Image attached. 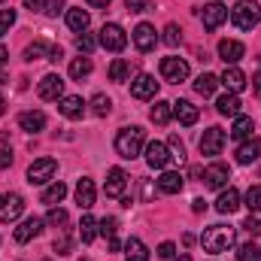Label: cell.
I'll return each mask as SVG.
<instances>
[{
	"label": "cell",
	"instance_id": "obj_56",
	"mask_svg": "<svg viewBox=\"0 0 261 261\" xmlns=\"http://www.w3.org/2000/svg\"><path fill=\"white\" fill-rule=\"evenodd\" d=\"M6 64V49H3V46H0V67Z\"/></svg>",
	"mask_w": 261,
	"mask_h": 261
},
{
	"label": "cell",
	"instance_id": "obj_6",
	"mask_svg": "<svg viewBox=\"0 0 261 261\" xmlns=\"http://www.w3.org/2000/svg\"><path fill=\"white\" fill-rule=\"evenodd\" d=\"M24 213V197L15 192H3L0 195V222H15Z\"/></svg>",
	"mask_w": 261,
	"mask_h": 261
},
{
	"label": "cell",
	"instance_id": "obj_31",
	"mask_svg": "<svg viewBox=\"0 0 261 261\" xmlns=\"http://www.w3.org/2000/svg\"><path fill=\"white\" fill-rule=\"evenodd\" d=\"M170 116H173V103H167V100H155V107H152L149 119H152L155 125H167V122H170Z\"/></svg>",
	"mask_w": 261,
	"mask_h": 261
},
{
	"label": "cell",
	"instance_id": "obj_27",
	"mask_svg": "<svg viewBox=\"0 0 261 261\" xmlns=\"http://www.w3.org/2000/svg\"><path fill=\"white\" fill-rule=\"evenodd\" d=\"M216 110H219L222 116H231V119H237V116H240V97L228 91V94H222V97L216 100Z\"/></svg>",
	"mask_w": 261,
	"mask_h": 261
},
{
	"label": "cell",
	"instance_id": "obj_60",
	"mask_svg": "<svg viewBox=\"0 0 261 261\" xmlns=\"http://www.w3.org/2000/svg\"><path fill=\"white\" fill-rule=\"evenodd\" d=\"M46 261H49V258H46Z\"/></svg>",
	"mask_w": 261,
	"mask_h": 261
},
{
	"label": "cell",
	"instance_id": "obj_23",
	"mask_svg": "<svg viewBox=\"0 0 261 261\" xmlns=\"http://www.w3.org/2000/svg\"><path fill=\"white\" fill-rule=\"evenodd\" d=\"M158 189H161L164 195H179V192H182V173H176V170H164L161 179H158Z\"/></svg>",
	"mask_w": 261,
	"mask_h": 261
},
{
	"label": "cell",
	"instance_id": "obj_46",
	"mask_svg": "<svg viewBox=\"0 0 261 261\" xmlns=\"http://www.w3.org/2000/svg\"><path fill=\"white\" fill-rule=\"evenodd\" d=\"M70 249H73V240H70L67 234H61V237L55 240V252H58V255H70Z\"/></svg>",
	"mask_w": 261,
	"mask_h": 261
},
{
	"label": "cell",
	"instance_id": "obj_51",
	"mask_svg": "<svg viewBox=\"0 0 261 261\" xmlns=\"http://www.w3.org/2000/svg\"><path fill=\"white\" fill-rule=\"evenodd\" d=\"M9 164H12V155H9L6 149H0V170H6Z\"/></svg>",
	"mask_w": 261,
	"mask_h": 261
},
{
	"label": "cell",
	"instance_id": "obj_47",
	"mask_svg": "<svg viewBox=\"0 0 261 261\" xmlns=\"http://www.w3.org/2000/svg\"><path fill=\"white\" fill-rule=\"evenodd\" d=\"M64 9H67L64 0H46V9H43V12H46V15H58V12H64Z\"/></svg>",
	"mask_w": 261,
	"mask_h": 261
},
{
	"label": "cell",
	"instance_id": "obj_16",
	"mask_svg": "<svg viewBox=\"0 0 261 261\" xmlns=\"http://www.w3.org/2000/svg\"><path fill=\"white\" fill-rule=\"evenodd\" d=\"M225 18H228V9H225L222 3H210V6H203V12H200V21H203L206 31H216Z\"/></svg>",
	"mask_w": 261,
	"mask_h": 261
},
{
	"label": "cell",
	"instance_id": "obj_39",
	"mask_svg": "<svg viewBox=\"0 0 261 261\" xmlns=\"http://www.w3.org/2000/svg\"><path fill=\"white\" fill-rule=\"evenodd\" d=\"M167 149H170V158H173V161H179V164L186 161V146H182V140H179L176 134L167 140Z\"/></svg>",
	"mask_w": 261,
	"mask_h": 261
},
{
	"label": "cell",
	"instance_id": "obj_11",
	"mask_svg": "<svg viewBox=\"0 0 261 261\" xmlns=\"http://www.w3.org/2000/svg\"><path fill=\"white\" fill-rule=\"evenodd\" d=\"M225 146V130L222 128H206L200 137V155H219Z\"/></svg>",
	"mask_w": 261,
	"mask_h": 261
},
{
	"label": "cell",
	"instance_id": "obj_22",
	"mask_svg": "<svg viewBox=\"0 0 261 261\" xmlns=\"http://www.w3.org/2000/svg\"><path fill=\"white\" fill-rule=\"evenodd\" d=\"M67 24H70V31L85 34V31H88V24H91V15H88L82 6H73V9H67Z\"/></svg>",
	"mask_w": 261,
	"mask_h": 261
},
{
	"label": "cell",
	"instance_id": "obj_20",
	"mask_svg": "<svg viewBox=\"0 0 261 261\" xmlns=\"http://www.w3.org/2000/svg\"><path fill=\"white\" fill-rule=\"evenodd\" d=\"M94 182L88 179V176H82L79 182H76V203H79V210H91L94 206Z\"/></svg>",
	"mask_w": 261,
	"mask_h": 261
},
{
	"label": "cell",
	"instance_id": "obj_26",
	"mask_svg": "<svg viewBox=\"0 0 261 261\" xmlns=\"http://www.w3.org/2000/svg\"><path fill=\"white\" fill-rule=\"evenodd\" d=\"M258 158H261V140H246L237 149V164H252Z\"/></svg>",
	"mask_w": 261,
	"mask_h": 261
},
{
	"label": "cell",
	"instance_id": "obj_19",
	"mask_svg": "<svg viewBox=\"0 0 261 261\" xmlns=\"http://www.w3.org/2000/svg\"><path fill=\"white\" fill-rule=\"evenodd\" d=\"M203 179H206V186H210V189H225V186H228V179H231V170H228L225 164H210V167H206V173H203Z\"/></svg>",
	"mask_w": 261,
	"mask_h": 261
},
{
	"label": "cell",
	"instance_id": "obj_5",
	"mask_svg": "<svg viewBox=\"0 0 261 261\" xmlns=\"http://www.w3.org/2000/svg\"><path fill=\"white\" fill-rule=\"evenodd\" d=\"M100 46L110 49V52H122V49L128 46V37H125L122 24H116V21L103 24V28H100Z\"/></svg>",
	"mask_w": 261,
	"mask_h": 261
},
{
	"label": "cell",
	"instance_id": "obj_17",
	"mask_svg": "<svg viewBox=\"0 0 261 261\" xmlns=\"http://www.w3.org/2000/svg\"><path fill=\"white\" fill-rule=\"evenodd\" d=\"M243 52H246V46H243L240 40H222V43H219V58H222L225 64H237V61L243 58Z\"/></svg>",
	"mask_w": 261,
	"mask_h": 261
},
{
	"label": "cell",
	"instance_id": "obj_13",
	"mask_svg": "<svg viewBox=\"0 0 261 261\" xmlns=\"http://www.w3.org/2000/svg\"><path fill=\"white\" fill-rule=\"evenodd\" d=\"M125 186H128V173H125L122 167H113V170L107 173V182H103V195H107V197H122Z\"/></svg>",
	"mask_w": 261,
	"mask_h": 261
},
{
	"label": "cell",
	"instance_id": "obj_48",
	"mask_svg": "<svg viewBox=\"0 0 261 261\" xmlns=\"http://www.w3.org/2000/svg\"><path fill=\"white\" fill-rule=\"evenodd\" d=\"M243 228H246V231H249L252 237H258V234H261V222H258V219H252V216H249V219L243 222Z\"/></svg>",
	"mask_w": 261,
	"mask_h": 261
},
{
	"label": "cell",
	"instance_id": "obj_37",
	"mask_svg": "<svg viewBox=\"0 0 261 261\" xmlns=\"http://www.w3.org/2000/svg\"><path fill=\"white\" fill-rule=\"evenodd\" d=\"M91 73V58H73L70 61V76L73 79H85Z\"/></svg>",
	"mask_w": 261,
	"mask_h": 261
},
{
	"label": "cell",
	"instance_id": "obj_59",
	"mask_svg": "<svg viewBox=\"0 0 261 261\" xmlns=\"http://www.w3.org/2000/svg\"><path fill=\"white\" fill-rule=\"evenodd\" d=\"M0 3H3V0H0Z\"/></svg>",
	"mask_w": 261,
	"mask_h": 261
},
{
	"label": "cell",
	"instance_id": "obj_25",
	"mask_svg": "<svg viewBox=\"0 0 261 261\" xmlns=\"http://www.w3.org/2000/svg\"><path fill=\"white\" fill-rule=\"evenodd\" d=\"M173 116L179 119V125H195L197 122V107L192 100H176V103H173Z\"/></svg>",
	"mask_w": 261,
	"mask_h": 261
},
{
	"label": "cell",
	"instance_id": "obj_34",
	"mask_svg": "<svg viewBox=\"0 0 261 261\" xmlns=\"http://www.w3.org/2000/svg\"><path fill=\"white\" fill-rule=\"evenodd\" d=\"M88 107H91V113H94L97 119H103V116H110V110H113V100H110L107 94H94Z\"/></svg>",
	"mask_w": 261,
	"mask_h": 261
},
{
	"label": "cell",
	"instance_id": "obj_50",
	"mask_svg": "<svg viewBox=\"0 0 261 261\" xmlns=\"http://www.w3.org/2000/svg\"><path fill=\"white\" fill-rule=\"evenodd\" d=\"M125 6H128L130 12H146L149 3H146V0H125Z\"/></svg>",
	"mask_w": 261,
	"mask_h": 261
},
{
	"label": "cell",
	"instance_id": "obj_1",
	"mask_svg": "<svg viewBox=\"0 0 261 261\" xmlns=\"http://www.w3.org/2000/svg\"><path fill=\"white\" fill-rule=\"evenodd\" d=\"M200 243H203V249H206V252H213V255L228 252V249L234 246V228L213 225V228H206V231L200 234Z\"/></svg>",
	"mask_w": 261,
	"mask_h": 261
},
{
	"label": "cell",
	"instance_id": "obj_28",
	"mask_svg": "<svg viewBox=\"0 0 261 261\" xmlns=\"http://www.w3.org/2000/svg\"><path fill=\"white\" fill-rule=\"evenodd\" d=\"M252 130H255L252 116H237V119H234V128H231V137H234V140H249Z\"/></svg>",
	"mask_w": 261,
	"mask_h": 261
},
{
	"label": "cell",
	"instance_id": "obj_4",
	"mask_svg": "<svg viewBox=\"0 0 261 261\" xmlns=\"http://www.w3.org/2000/svg\"><path fill=\"white\" fill-rule=\"evenodd\" d=\"M55 173H58V161H55V158H40V161H34V164L28 167V182H31V186H43V182H49Z\"/></svg>",
	"mask_w": 261,
	"mask_h": 261
},
{
	"label": "cell",
	"instance_id": "obj_52",
	"mask_svg": "<svg viewBox=\"0 0 261 261\" xmlns=\"http://www.w3.org/2000/svg\"><path fill=\"white\" fill-rule=\"evenodd\" d=\"M28 9H46V0H24Z\"/></svg>",
	"mask_w": 261,
	"mask_h": 261
},
{
	"label": "cell",
	"instance_id": "obj_57",
	"mask_svg": "<svg viewBox=\"0 0 261 261\" xmlns=\"http://www.w3.org/2000/svg\"><path fill=\"white\" fill-rule=\"evenodd\" d=\"M173 261H192V255H186V252H182L179 258H173Z\"/></svg>",
	"mask_w": 261,
	"mask_h": 261
},
{
	"label": "cell",
	"instance_id": "obj_29",
	"mask_svg": "<svg viewBox=\"0 0 261 261\" xmlns=\"http://www.w3.org/2000/svg\"><path fill=\"white\" fill-rule=\"evenodd\" d=\"M125 261H149V249L143 246L140 237H130L125 243Z\"/></svg>",
	"mask_w": 261,
	"mask_h": 261
},
{
	"label": "cell",
	"instance_id": "obj_54",
	"mask_svg": "<svg viewBox=\"0 0 261 261\" xmlns=\"http://www.w3.org/2000/svg\"><path fill=\"white\" fill-rule=\"evenodd\" d=\"M192 210H195V213H203V210H206V203H203V197H197L195 203H192Z\"/></svg>",
	"mask_w": 261,
	"mask_h": 261
},
{
	"label": "cell",
	"instance_id": "obj_18",
	"mask_svg": "<svg viewBox=\"0 0 261 261\" xmlns=\"http://www.w3.org/2000/svg\"><path fill=\"white\" fill-rule=\"evenodd\" d=\"M40 231H43V219H37V216L24 219V222L15 228V243H31Z\"/></svg>",
	"mask_w": 261,
	"mask_h": 261
},
{
	"label": "cell",
	"instance_id": "obj_42",
	"mask_svg": "<svg viewBox=\"0 0 261 261\" xmlns=\"http://www.w3.org/2000/svg\"><path fill=\"white\" fill-rule=\"evenodd\" d=\"M164 43H167V46H179V43H182V31H179L176 24H167V28H164Z\"/></svg>",
	"mask_w": 261,
	"mask_h": 261
},
{
	"label": "cell",
	"instance_id": "obj_49",
	"mask_svg": "<svg viewBox=\"0 0 261 261\" xmlns=\"http://www.w3.org/2000/svg\"><path fill=\"white\" fill-rule=\"evenodd\" d=\"M158 255H161V258H173V255H176V246L167 240V243H161V246H158Z\"/></svg>",
	"mask_w": 261,
	"mask_h": 261
},
{
	"label": "cell",
	"instance_id": "obj_14",
	"mask_svg": "<svg viewBox=\"0 0 261 261\" xmlns=\"http://www.w3.org/2000/svg\"><path fill=\"white\" fill-rule=\"evenodd\" d=\"M219 82H222V85H225L231 94H240V91L246 88V73H243L240 67L231 64V67H225V73L219 76Z\"/></svg>",
	"mask_w": 261,
	"mask_h": 261
},
{
	"label": "cell",
	"instance_id": "obj_33",
	"mask_svg": "<svg viewBox=\"0 0 261 261\" xmlns=\"http://www.w3.org/2000/svg\"><path fill=\"white\" fill-rule=\"evenodd\" d=\"M64 195H67V186L61 182V179H55L46 192H43V203H49V206H55V203H61L64 200Z\"/></svg>",
	"mask_w": 261,
	"mask_h": 261
},
{
	"label": "cell",
	"instance_id": "obj_2",
	"mask_svg": "<svg viewBox=\"0 0 261 261\" xmlns=\"http://www.w3.org/2000/svg\"><path fill=\"white\" fill-rule=\"evenodd\" d=\"M143 140H146V134L143 128H122L116 134V152L122 155V158H137L140 155V149H143Z\"/></svg>",
	"mask_w": 261,
	"mask_h": 261
},
{
	"label": "cell",
	"instance_id": "obj_7",
	"mask_svg": "<svg viewBox=\"0 0 261 261\" xmlns=\"http://www.w3.org/2000/svg\"><path fill=\"white\" fill-rule=\"evenodd\" d=\"M37 94H40L43 100H61V97H64V79H61L58 73H46V76L40 79V85H37Z\"/></svg>",
	"mask_w": 261,
	"mask_h": 261
},
{
	"label": "cell",
	"instance_id": "obj_30",
	"mask_svg": "<svg viewBox=\"0 0 261 261\" xmlns=\"http://www.w3.org/2000/svg\"><path fill=\"white\" fill-rule=\"evenodd\" d=\"M52 49H55V46L37 40V43H31V46L24 49V61H40V58H46V55H49V61H52Z\"/></svg>",
	"mask_w": 261,
	"mask_h": 261
},
{
	"label": "cell",
	"instance_id": "obj_15",
	"mask_svg": "<svg viewBox=\"0 0 261 261\" xmlns=\"http://www.w3.org/2000/svg\"><path fill=\"white\" fill-rule=\"evenodd\" d=\"M155 43H158V37H155V28H152V24L143 21V24L134 28V46H137L140 52H152Z\"/></svg>",
	"mask_w": 261,
	"mask_h": 261
},
{
	"label": "cell",
	"instance_id": "obj_24",
	"mask_svg": "<svg viewBox=\"0 0 261 261\" xmlns=\"http://www.w3.org/2000/svg\"><path fill=\"white\" fill-rule=\"evenodd\" d=\"M237 206H240V192H237V189H225V192L219 195V200H216V210H219L222 216H231Z\"/></svg>",
	"mask_w": 261,
	"mask_h": 261
},
{
	"label": "cell",
	"instance_id": "obj_36",
	"mask_svg": "<svg viewBox=\"0 0 261 261\" xmlns=\"http://www.w3.org/2000/svg\"><path fill=\"white\" fill-rule=\"evenodd\" d=\"M128 73H130V64L125 58H116V61L110 64V79H113V82H125Z\"/></svg>",
	"mask_w": 261,
	"mask_h": 261
},
{
	"label": "cell",
	"instance_id": "obj_41",
	"mask_svg": "<svg viewBox=\"0 0 261 261\" xmlns=\"http://www.w3.org/2000/svg\"><path fill=\"white\" fill-rule=\"evenodd\" d=\"M97 43H100V40H94L91 34H79V37H76V49H79V52H85V55H91Z\"/></svg>",
	"mask_w": 261,
	"mask_h": 261
},
{
	"label": "cell",
	"instance_id": "obj_32",
	"mask_svg": "<svg viewBox=\"0 0 261 261\" xmlns=\"http://www.w3.org/2000/svg\"><path fill=\"white\" fill-rule=\"evenodd\" d=\"M216 88H219V76H213V73H200V76L195 79V91L203 94V97H210Z\"/></svg>",
	"mask_w": 261,
	"mask_h": 261
},
{
	"label": "cell",
	"instance_id": "obj_10",
	"mask_svg": "<svg viewBox=\"0 0 261 261\" xmlns=\"http://www.w3.org/2000/svg\"><path fill=\"white\" fill-rule=\"evenodd\" d=\"M155 94H158V82H155V76L140 73V76L130 82V97H137V100H149V97H155Z\"/></svg>",
	"mask_w": 261,
	"mask_h": 261
},
{
	"label": "cell",
	"instance_id": "obj_45",
	"mask_svg": "<svg viewBox=\"0 0 261 261\" xmlns=\"http://www.w3.org/2000/svg\"><path fill=\"white\" fill-rule=\"evenodd\" d=\"M46 222H49V225H55V228H58V225H67V210H61V206H52Z\"/></svg>",
	"mask_w": 261,
	"mask_h": 261
},
{
	"label": "cell",
	"instance_id": "obj_35",
	"mask_svg": "<svg viewBox=\"0 0 261 261\" xmlns=\"http://www.w3.org/2000/svg\"><path fill=\"white\" fill-rule=\"evenodd\" d=\"M94 234H97V219H94V216H82V222H79V237H82V243H91Z\"/></svg>",
	"mask_w": 261,
	"mask_h": 261
},
{
	"label": "cell",
	"instance_id": "obj_55",
	"mask_svg": "<svg viewBox=\"0 0 261 261\" xmlns=\"http://www.w3.org/2000/svg\"><path fill=\"white\" fill-rule=\"evenodd\" d=\"M255 94H258V97H261V73H258V76H255Z\"/></svg>",
	"mask_w": 261,
	"mask_h": 261
},
{
	"label": "cell",
	"instance_id": "obj_58",
	"mask_svg": "<svg viewBox=\"0 0 261 261\" xmlns=\"http://www.w3.org/2000/svg\"><path fill=\"white\" fill-rule=\"evenodd\" d=\"M3 110H6V100H3V94H0V116H3Z\"/></svg>",
	"mask_w": 261,
	"mask_h": 261
},
{
	"label": "cell",
	"instance_id": "obj_21",
	"mask_svg": "<svg viewBox=\"0 0 261 261\" xmlns=\"http://www.w3.org/2000/svg\"><path fill=\"white\" fill-rule=\"evenodd\" d=\"M18 128L28 130V134H37V130L46 128V116H43L40 110H28V113L18 116Z\"/></svg>",
	"mask_w": 261,
	"mask_h": 261
},
{
	"label": "cell",
	"instance_id": "obj_44",
	"mask_svg": "<svg viewBox=\"0 0 261 261\" xmlns=\"http://www.w3.org/2000/svg\"><path fill=\"white\" fill-rule=\"evenodd\" d=\"M246 206L255 213V210H261V186H252L249 192H246Z\"/></svg>",
	"mask_w": 261,
	"mask_h": 261
},
{
	"label": "cell",
	"instance_id": "obj_9",
	"mask_svg": "<svg viewBox=\"0 0 261 261\" xmlns=\"http://www.w3.org/2000/svg\"><path fill=\"white\" fill-rule=\"evenodd\" d=\"M161 76L167 79V82H182V79H189V61H182V58H161Z\"/></svg>",
	"mask_w": 261,
	"mask_h": 261
},
{
	"label": "cell",
	"instance_id": "obj_38",
	"mask_svg": "<svg viewBox=\"0 0 261 261\" xmlns=\"http://www.w3.org/2000/svg\"><path fill=\"white\" fill-rule=\"evenodd\" d=\"M237 261H261V249L255 243H243L237 249Z\"/></svg>",
	"mask_w": 261,
	"mask_h": 261
},
{
	"label": "cell",
	"instance_id": "obj_3",
	"mask_svg": "<svg viewBox=\"0 0 261 261\" xmlns=\"http://www.w3.org/2000/svg\"><path fill=\"white\" fill-rule=\"evenodd\" d=\"M261 18V6L255 0H240L234 9H231V21H234V28H240V31H252L255 24H258Z\"/></svg>",
	"mask_w": 261,
	"mask_h": 261
},
{
	"label": "cell",
	"instance_id": "obj_43",
	"mask_svg": "<svg viewBox=\"0 0 261 261\" xmlns=\"http://www.w3.org/2000/svg\"><path fill=\"white\" fill-rule=\"evenodd\" d=\"M12 24H15V9H0V37L9 34Z\"/></svg>",
	"mask_w": 261,
	"mask_h": 261
},
{
	"label": "cell",
	"instance_id": "obj_40",
	"mask_svg": "<svg viewBox=\"0 0 261 261\" xmlns=\"http://www.w3.org/2000/svg\"><path fill=\"white\" fill-rule=\"evenodd\" d=\"M97 228H100V234H103L107 240H116V231H119V222H116L113 216H107V219H100V222H97Z\"/></svg>",
	"mask_w": 261,
	"mask_h": 261
},
{
	"label": "cell",
	"instance_id": "obj_12",
	"mask_svg": "<svg viewBox=\"0 0 261 261\" xmlns=\"http://www.w3.org/2000/svg\"><path fill=\"white\" fill-rule=\"evenodd\" d=\"M85 100L82 97H76V94H67V97H61L58 100V113L64 116V119H70V122H76V119H82L85 116Z\"/></svg>",
	"mask_w": 261,
	"mask_h": 261
},
{
	"label": "cell",
	"instance_id": "obj_8",
	"mask_svg": "<svg viewBox=\"0 0 261 261\" xmlns=\"http://www.w3.org/2000/svg\"><path fill=\"white\" fill-rule=\"evenodd\" d=\"M170 161H173V158H170V149H167V143H158V140L146 143V164H149L152 170H164Z\"/></svg>",
	"mask_w": 261,
	"mask_h": 261
},
{
	"label": "cell",
	"instance_id": "obj_53",
	"mask_svg": "<svg viewBox=\"0 0 261 261\" xmlns=\"http://www.w3.org/2000/svg\"><path fill=\"white\" fill-rule=\"evenodd\" d=\"M113 0H88V6H94V9H107Z\"/></svg>",
	"mask_w": 261,
	"mask_h": 261
}]
</instances>
